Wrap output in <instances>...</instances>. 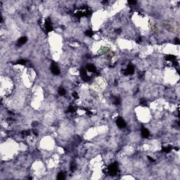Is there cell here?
<instances>
[{
	"instance_id": "cell-1",
	"label": "cell",
	"mask_w": 180,
	"mask_h": 180,
	"mask_svg": "<svg viewBox=\"0 0 180 180\" xmlns=\"http://www.w3.org/2000/svg\"><path fill=\"white\" fill-rule=\"evenodd\" d=\"M51 72L52 73L53 75H58L61 73V70L60 68L58 66L56 63H52L51 65Z\"/></svg>"
},
{
	"instance_id": "cell-2",
	"label": "cell",
	"mask_w": 180,
	"mask_h": 180,
	"mask_svg": "<svg viewBox=\"0 0 180 180\" xmlns=\"http://www.w3.org/2000/svg\"><path fill=\"white\" fill-rule=\"evenodd\" d=\"M115 123H116L117 126H118L119 128H120V129H123V128H124L126 127V125H127V124L125 123L124 120L123 118H117Z\"/></svg>"
},
{
	"instance_id": "cell-3",
	"label": "cell",
	"mask_w": 180,
	"mask_h": 180,
	"mask_svg": "<svg viewBox=\"0 0 180 180\" xmlns=\"http://www.w3.org/2000/svg\"><path fill=\"white\" fill-rule=\"evenodd\" d=\"M141 136L144 139L146 138H148L149 136H150V132L149 130L147 129V128H142V129L141 130Z\"/></svg>"
},
{
	"instance_id": "cell-4",
	"label": "cell",
	"mask_w": 180,
	"mask_h": 180,
	"mask_svg": "<svg viewBox=\"0 0 180 180\" xmlns=\"http://www.w3.org/2000/svg\"><path fill=\"white\" fill-rule=\"evenodd\" d=\"M27 41H28V38L26 37H21L18 39L17 45L18 46H22V45H25L27 42Z\"/></svg>"
},
{
	"instance_id": "cell-5",
	"label": "cell",
	"mask_w": 180,
	"mask_h": 180,
	"mask_svg": "<svg viewBox=\"0 0 180 180\" xmlns=\"http://www.w3.org/2000/svg\"><path fill=\"white\" fill-rule=\"evenodd\" d=\"M66 93H67V91H66V90L64 87H60L58 89V94L60 96H65L66 94Z\"/></svg>"
},
{
	"instance_id": "cell-6",
	"label": "cell",
	"mask_w": 180,
	"mask_h": 180,
	"mask_svg": "<svg viewBox=\"0 0 180 180\" xmlns=\"http://www.w3.org/2000/svg\"><path fill=\"white\" fill-rule=\"evenodd\" d=\"M57 179H58V180H64V179H66V174H64V172H61L60 173H58V174Z\"/></svg>"
}]
</instances>
